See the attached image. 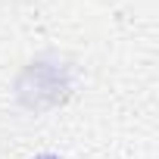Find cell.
Wrapping results in <instances>:
<instances>
[{"instance_id": "obj_1", "label": "cell", "mask_w": 159, "mask_h": 159, "mask_svg": "<svg viewBox=\"0 0 159 159\" xmlns=\"http://www.w3.org/2000/svg\"><path fill=\"white\" fill-rule=\"evenodd\" d=\"M34 159H59V156H50V153H44V156H34Z\"/></svg>"}]
</instances>
